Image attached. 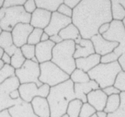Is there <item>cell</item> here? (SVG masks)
I'll return each mask as SVG.
<instances>
[{
  "label": "cell",
  "mask_w": 125,
  "mask_h": 117,
  "mask_svg": "<svg viewBox=\"0 0 125 117\" xmlns=\"http://www.w3.org/2000/svg\"><path fill=\"white\" fill-rule=\"evenodd\" d=\"M120 104H121V100H120V94L116 95H111L108 97L107 102H106L105 111L107 113H111L116 112L117 110L120 109Z\"/></svg>",
  "instance_id": "d4e9b609"
},
{
  "label": "cell",
  "mask_w": 125,
  "mask_h": 117,
  "mask_svg": "<svg viewBox=\"0 0 125 117\" xmlns=\"http://www.w3.org/2000/svg\"><path fill=\"white\" fill-rule=\"evenodd\" d=\"M60 117H69V116H68V114H67V113H64V114H62V115H61Z\"/></svg>",
  "instance_id": "680465c9"
},
{
  "label": "cell",
  "mask_w": 125,
  "mask_h": 117,
  "mask_svg": "<svg viewBox=\"0 0 125 117\" xmlns=\"http://www.w3.org/2000/svg\"><path fill=\"white\" fill-rule=\"evenodd\" d=\"M1 32H2V29H1V28H0V33H1Z\"/></svg>",
  "instance_id": "6125c7cd"
},
{
  "label": "cell",
  "mask_w": 125,
  "mask_h": 117,
  "mask_svg": "<svg viewBox=\"0 0 125 117\" xmlns=\"http://www.w3.org/2000/svg\"><path fill=\"white\" fill-rule=\"evenodd\" d=\"M71 23H72V18L62 15L57 11L52 12L50 23L43 31L49 36L59 34V32L62 31V29L67 27Z\"/></svg>",
  "instance_id": "8fae6325"
},
{
  "label": "cell",
  "mask_w": 125,
  "mask_h": 117,
  "mask_svg": "<svg viewBox=\"0 0 125 117\" xmlns=\"http://www.w3.org/2000/svg\"><path fill=\"white\" fill-rule=\"evenodd\" d=\"M83 0H63V4L67 5L68 7H70L71 8L74 9L76 6L80 4Z\"/></svg>",
  "instance_id": "ab89813d"
},
{
  "label": "cell",
  "mask_w": 125,
  "mask_h": 117,
  "mask_svg": "<svg viewBox=\"0 0 125 117\" xmlns=\"http://www.w3.org/2000/svg\"><path fill=\"white\" fill-rule=\"evenodd\" d=\"M2 61L5 63V65H10V63H11V56H9L8 54H6L4 53V55L2 56Z\"/></svg>",
  "instance_id": "7dc6e473"
},
{
  "label": "cell",
  "mask_w": 125,
  "mask_h": 117,
  "mask_svg": "<svg viewBox=\"0 0 125 117\" xmlns=\"http://www.w3.org/2000/svg\"><path fill=\"white\" fill-rule=\"evenodd\" d=\"M118 63H119V65L121 66V71H125V53L123 54H121L120 56H119V58H118Z\"/></svg>",
  "instance_id": "ee69618b"
},
{
  "label": "cell",
  "mask_w": 125,
  "mask_h": 117,
  "mask_svg": "<svg viewBox=\"0 0 125 117\" xmlns=\"http://www.w3.org/2000/svg\"><path fill=\"white\" fill-rule=\"evenodd\" d=\"M107 117H125V113H122L121 110L119 109L116 112L111 113H108V116Z\"/></svg>",
  "instance_id": "bcb514c9"
},
{
  "label": "cell",
  "mask_w": 125,
  "mask_h": 117,
  "mask_svg": "<svg viewBox=\"0 0 125 117\" xmlns=\"http://www.w3.org/2000/svg\"><path fill=\"white\" fill-rule=\"evenodd\" d=\"M57 12H59L60 14H62L63 16H66L69 18H72L73 15V8H71L70 7H68L65 4H61L59 6V8H57Z\"/></svg>",
  "instance_id": "d590c367"
},
{
  "label": "cell",
  "mask_w": 125,
  "mask_h": 117,
  "mask_svg": "<svg viewBox=\"0 0 125 117\" xmlns=\"http://www.w3.org/2000/svg\"><path fill=\"white\" fill-rule=\"evenodd\" d=\"M0 117H11V115L9 114L8 110H4V111L0 112Z\"/></svg>",
  "instance_id": "f907efd6"
},
{
  "label": "cell",
  "mask_w": 125,
  "mask_h": 117,
  "mask_svg": "<svg viewBox=\"0 0 125 117\" xmlns=\"http://www.w3.org/2000/svg\"><path fill=\"white\" fill-rule=\"evenodd\" d=\"M96 113L97 111L93 106L90 105L88 102H85L83 103L80 113H79V117H91Z\"/></svg>",
  "instance_id": "d6a6232c"
},
{
  "label": "cell",
  "mask_w": 125,
  "mask_h": 117,
  "mask_svg": "<svg viewBox=\"0 0 125 117\" xmlns=\"http://www.w3.org/2000/svg\"><path fill=\"white\" fill-rule=\"evenodd\" d=\"M113 20L110 0H83L73 9L72 23L76 26L83 39H91L98 28Z\"/></svg>",
  "instance_id": "6da1fadb"
},
{
  "label": "cell",
  "mask_w": 125,
  "mask_h": 117,
  "mask_svg": "<svg viewBox=\"0 0 125 117\" xmlns=\"http://www.w3.org/2000/svg\"><path fill=\"white\" fill-rule=\"evenodd\" d=\"M40 69L41 75L39 80L42 84H47L50 87H54L70 79L69 75L52 61L40 64Z\"/></svg>",
  "instance_id": "5b68a950"
},
{
  "label": "cell",
  "mask_w": 125,
  "mask_h": 117,
  "mask_svg": "<svg viewBox=\"0 0 125 117\" xmlns=\"http://www.w3.org/2000/svg\"><path fill=\"white\" fill-rule=\"evenodd\" d=\"M120 100H121L120 110L122 113H125V91H121V93H120Z\"/></svg>",
  "instance_id": "60d3db41"
},
{
  "label": "cell",
  "mask_w": 125,
  "mask_h": 117,
  "mask_svg": "<svg viewBox=\"0 0 125 117\" xmlns=\"http://www.w3.org/2000/svg\"><path fill=\"white\" fill-rule=\"evenodd\" d=\"M70 79L74 82V84L76 83H86L91 80L88 76V73L81 70L79 68H75L70 75Z\"/></svg>",
  "instance_id": "4316f807"
},
{
  "label": "cell",
  "mask_w": 125,
  "mask_h": 117,
  "mask_svg": "<svg viewBox=\"0 0 125 117\" xmlns=\"http://www.w3.org/2000/svg\"><path fill=\"white\" fill-rule=\"evenodd\" d=\"M90 40H91V42L93 43L95 53L99 55L100 56L113 52L118 47V45H119L115 42H111V41L106 40L103 36L98 34V33L96 34V35H94Z\"/></svg>",
  "instance_id": "4fadbf2b"
},
{
  "label": "cell",
  "mask_w": 125,
  "mask_h": 117,
  "mask_svg": "<svg viewBox=\"0 0 125 117\" xmlns=\"http://www.w3.org/2000/svg\"><path fill=\"white\" fill-rule=\"evenodd\" d=\"M96 114H97V116L98 117H107L108 116V113H106L105 111H99V112H97Z\"/></svg>",
  "instance_id": "816d5d0a"
},
{
  "label": "cell",
  "mask_w": 125,
  "mask_h": 117,
  "mask_svg": "<svg viewBox=\"0 0 125 117\" xmlns=\"http://www.w3.org/2000/svg\"><path fill=\"white\" fill-rule=\"evenodd\" d=\"M74 51L75 43L74 41H62L53 47L51 61L70 76L76 68L75 59L74 57Z\"/></svg>",
  "instance_id": "3957f363"
},
{
  "label": "cell",
  "mask_w": 125,
  "mask_h": 117,
  "mask_svg": "<svg viewBox=\"0 0 125 117\" xmlns=\"http://www.w3.org/2000/svg\"><path fill=\"white\" fill-rule=\"evenodd\" d=\"M50 40V36L47 34L46 32H43L42 35V38H41V42H46V41H49Z\"/></svg>",
  "instance_id": "681fc988"
},
{
  "label": "cell",
  "mask_w": 125,
  "mask_h": 117,
  "mask_svg": "<svg viewBox=\"0 0 125 117\" xmlns=\"http://www.w3.org/2000/svg\"><path fill=\"white\" fill-rule=\"evenodd\" d=\"M100 89L98 85L95 80H89L86 83H76L74 85V90L75 98L82 101L83 103L87 102L86 101V95L92 90H96Z\"/></svg>",
  "instance_id": "e0dca14e"
},
{
  "label": "cell",
  "mask_w": 125,
  "mask_h": 117,
  "mask_svg": "<svg viewBox=\"0 0 125 117\" xmlns=\"http://www.w3.org/2000/svg\"><path fill=\"white\" fill-rule=\"evenodd\" d=\"M16 69L11 65H5L3 68L0 69V84L3 83L8 78L15 77L16 76Z\"/></svg>",
  "instance_id": "f1b7e54d"
},
{
  "label": "cell",
  "mask_w": 125,
  "mask_h": 117,
  "mask_svg": "<svg viewBox=\"0 0 125 117\" xmlns=\"http://www.w3.org/2000/svg\"><path fill=\"white\" fill-rule=\"evenodd\" d=\"M5 8H0V22H1V20H3V18L5 17Z\"/></svg>",
  "instance_id": "f5cc1de1"
},
{
  "label": "cell",
  "mask_w": 125,
  "mask_h": 117,
  "mask_svg": "<svg viewBox=\"0 0 125 117\" xmlns=\"http://www.w3.org/2000/svg\"><path fill=\"white\" fill-rule=\"evenodd\" d=\"M9 97L11 98L12 100H17V99H20V91H19V90H13L12 92H10V94H9Z\"/></svg>",
  "instance_id": "c3c4849f"
},
{
  "label": "cell",
  "mask_w": 125,
  "mask_h": 117,
  "mask_svg": "<svg viewBox=\"0 0 125 117\" xmlns=\"http://www.w3.org/2000/svg\"><path fill=\"white\" fill-rule=\"evenodd\" d=\"M50 88L51 87L47 84H42L41 87H38L35 83H25L20 84L19 91L20 98L24 102H31L35 97H48L50 93Z\"/></svg>",
  "instance_id": "30bf717a"
},
{
  "label": "cell",
  "mask_w": 125,
  "mask_h": 117,
  "mask_svg": "<svg viewBox=\"0 0 125 117\" xmlns=\"http://www.w3.org/2000/svg\"><path fill=\"white\" fill-rule=\"evenodd\" d=\"M93 54H95V49L91 40L82 38L80 43L75 44V51L74 54V59L86 57Z\"/></svg>",
  "instance_id": "44dd1931"
},
{
  "label": "cell",
  "mask_w": 125,
  "mask_h": 117,
  "mask_svg": "<svg viewBox=\"0 0 125 117\" xmlns=\"http://www.w3.org/2000/svg\"><path fill=\"white\" fill-rule=\"evenodd\" d=\"M34 28L30 23H19L17 24L13 31H11L13 37V43L18 48H20L24 44L28 43L29 36L33 31Z\"/></svg>",
  "instance_id": "7c38bea8"
},
{
  "label": "cell",
  "mask_w": 125,
  "mask_h": 117,
  "mask_svg": "<svg viewBox=\"0 0 125 117\" xmlns=\"http://www.w3.org/2000/svg\"><path fill=\"white\" fill-rule=\"evenodd\" d=\"M35 2L37 8L54 12L57 11L59 6L63 3V0H35Z\"/></svg>",
  "instance_id": "cb8c5ba5"
},
{
  "label": "cell",
  "mask_w": 125,
  "mask_h": 117,
  "mask_svg": "<svg viewBox=\"0 0 125 117\" xmlns=\"http://www.w3.org/2000/svg\"><path fill=\"white\" fill-rule=\"evenodd\" d=\"M55 43L52 41L41 42L35 45V57L38 59L39 64L51 61L52 58V49Z\"/></svg>",
  "instance_id": "5bb4252c"
},
{
  "label": "cell",
  "mask_w": 125,
  "mask_h": 117,
  "mask_svg": "<svg viewBox=\"0 0 125 117\" xmlns=\"http://www.w3.org/2000/svg\"><path fill=\"white\" fill-rule=\"evenodd\" d=\"M27 0H5L2 8H11V7H18V6H23Z\"/></svg>",
  "instance_id": "8d00e7d4"
},
{
  "label": "cell",
  "mask_w": 125,
  "mask_h": 117,
  "mask_svg": "<svg viewBox=\"0 0 125 117\" xmlns=\"http://www.w3.org/2000/svg\"><path fill=\"white\" fill-rule=\"evenodd\" d=\"M114 86L120 89L121 91H125V71L124 72L121 71V73L118 75Z\"/></svg>",
  "instance_id": "e575fe53"
},
{
  "label": "cell",
  "mask_w": 125,
  "mask_h": 117,
  "mask_svg": "<svg viewBox=\"0 0 125 117\" xmlns=\"http://www.w3.org/2000/svg\"><path fill=\"white\" fill-rule=\"evenodd\" d=\"M100 58L101 56L95 53L86 57L75 59V66L76 68H79L87 73L91 69H93L95 66H98V64H100Z\"/></svg>",
  "instance_id": "ffe728a7"
},
{
  "label": "cell",
  "mask_w": 125,
  "mask_h": 117,
  "mask_svg": "<svg viewBox=\"0 0 125 117\" xmlns=\"http://www.w3.org/2000/svg\"><path fill=\"white\" fill-rule=\"evenodd\" d=\"M83 105V102L78 100V99H74L72 100L69 104L67 106L66 113L69 117H79V113L81 111Z\"/></svg>",
  "instance_id": "484cf974"
},
{
  "label": "cell",
  "mask_w": 125,
  "mask_h": 117,
  "mask_svg": "<svg viewBox=\"0 0 125 117\" xmlns=\"http://www.w3.org/2000/svg\"><path fill=\"white\" fill-rule=\"evenodd\" d=\"M17 49H18V47L16 46L15 44H12L11 46H8V48L4 49V51H5V53H6V54H8L9 56H12V55L16 53Z\"/></svg>",
  "instance_id": "7bdbcfd3"
},
{
  "label": "cell",
  "mask_w": 125,
  "mask_h": 117,
  "mask_svg": "<svg viewBox=\"0 0 125 117\" xmlns=\"http://www.w3.org/2000/svg\"><path fill=\"white\" fill-rule=\"evenodd\" d=\"M23 8L26 10V12L30 13V14H32L36 10V8H37V5H36L35 0H27L26 3L23 5Z\"/></svg>",
  "instance_id": "74e56055"
},
{
  "label": "cell",
  "mask_w": 125,
  "mask_h": 117,
  "mask_svg": "<svg viewBox=\"0 0 125 117\" xmlns=\"http://www.w3.org/2000/svg\"><path fill=\"white\" fill-rule=\"evenodd\" d=\"M20 86V82L17 77H12L5 80L3 83L0 84V112L8 110L12 106L18 104L19 102L22 101V99H17V100H12L9 97L10 92L13 90H19Z\"/></svg>",
  "instance_id": "52a82bcc"
},
{
  "label": "cell",
  "mask_w": 125,
  "mask_h": 117,
  "mask_svg": "<svg viewBox=\"0 0 125 117\" xmlns=\"http://www.w3.org/2000/svg\"><path fill=\"white\" fill-rule=\"evenodd\" d=\"M111 15L114 20H120L125 18V0H110Z\"/></svg>",
  "instance_id": "7402d4cb"
},
{
  "label": "cell",
  "mask_w": 125,
  "mask_h": 117,
  "mask_svg": "<svg viewBox=\"0 0 125 117\" xmlns=\"http://www.w3.org/2000/svg\"><path fill=\"white\" fill-rule=\"evenodd\" d=\"M107 100H108V96L106 95V93L101 89L92 90L86 95L87 102L90 105L93 106L97 112L104 111Z\"/></svg>",
  "instance_id": "2e32d148"
},
{
  "label": "cell",
  "mask_w": 125,
  "mask_h": 117,
  "mask_svg": "<svg viewBox=\"0 0 125 117\" xmlns=\"http://www.w3.org/2000/svg\"><path fill=\"white\" fill-rule=\"evenodd\" d=\"M103 91L106 93V95L109 97V96H111V95H116V94H120L121 93V90L118 89L116 87L114 86H109L107 88H104L103 89Z\"/></svg>",
  "instance_id": "f35d334b"
},
{
  "label": "cell",
  "mask_w": 125,
  "mask_h": 117,
  "mask_svg": "<svg viewBox=\"0 0 125 117\" xmlns=\"http://www.w3.org/2000/svg\"><path fill=\"white\" fill-rule=\"evenodd\" d=\"M91 117H98V116H97V114L95 113V114H94V115H92V116H91Z\"/></svg>",
  "instance_id": "94428289"
},
{
  "label": "cell",
  "mask_w": 125,
  "mask_h": 117,
  "mask_svg": "<svg viewBox=\"0 0 125 117\" xmlns=\"http://www.w3.org/2000/svg\"><path fill=\"white\" fill-rule=\"evenodd\" d=\"M52 18V12L43 8H37L36 10L31 14V25L33 28H38V29H42L49 25L50 20Z\"/></svg>",
  "instance_id": "9a60e30c"
},
{
  "label": "cell",
  "mask_w": 125,
  "mask_h": 117,
  "mask_svg": "<svg viewBox=\"0 0 125 117\" xmlns=\"http://www.w3.org/2000/svg\"><path fill=\"white\" fill-rule=\"evenodd\" d=\"M59 35L61 36V38L63 41H74V42H75L79 37H82L80 35L79 30L73 23L69 24L67 27L62 29L59 32Z\"/></svg>",
  "instance_id": "603a6c76"
},
{
  "label": "cell",
  "mask_w": 125,
  "mask_h": 117,
  "mask_svg": "<svg viewBox=\"0 0 125 117\" xmlns=\"http://www.w3.org/2000/svg\"><path fill=\"white\" fill-rule=\"evenodd\" d=\"M11 117H38L32 109L31 102H24L23 100L18 104L8 109Z\"/></svg>",
  "instance_id": "ac0fdd59"
},
{
  "label": "cell",
  "mask_w": 125,
  "mask_h": 117,
  "mask_svg": "<svg viewBox=\"0 0 125 117\" xmlns=\"http://www.w3.org/2000/svg\"><path fill=\"white\" fill-rule=\"evenodd\" d=\"M31 103L34 113L38 117H51L50 105L47 98L35 97Z\"/></svg>",
  "instance_id": "d6986e66"
},
{
  "label": "cell",
  "mask_w": 125,
  "mask_h": 117,
  "mask_svg": "<svg viewBox=\"0 0 125 117\" xmlns=\"http://www.w3.org/2000/svg\"><path fill=\"white\" fill-rule=\"evenodd\" d=\"M12 44H14V43L11 32L2 31V32L0 33V47L6 49L8 46H11Z\"/></svg>",
  "instance_id": "f546056e"
},
{
  "label": "cell",
  "mask_w": 125,
  "mask_h": 117,
  "mask_svg": "<svg viewBox=\"0 0 125 117\" xmlns=\"http://www.w3.org/2000/svg\"><path fill=\"white\" fill-rule=\"evenodd\" d=\"M121 72V66L118 61H116L110 64L100 63L87 73L90 79L95 80L99 85V88L103 90L104 88L109 86H113L118 75Z\"/></svg>",
  "instance_id": "277c9868"
},
{
  "label": "cell",
  "mask_w": 125,
  "mask_h": 117,
  "mask_svg": "<svg viewBox=\"0 0 125 117\" xmlns=\"http://www.w3.org/2000/svg\"><path fill=\"white\" fill-rule=\"evenodd\" d=\"M74 82L71 79L50 88L47 101L50 105L51 117H60L66 113L69 102L76 99L74 95Z\"/></svg>",
  "instance_id": "7a4b0ae2"
},
{
  "label": "cell",
  "mask_w": 125,
  "mask_h": 117,
  "mask_svg": "<svg viewBox=\"0 0 125 117\" xmlns=\"http://www.w3.org/2000/svg\"><path fill=\"white\" fill-rule=\"evenodd\" d=\"M110 28V23H104L102 24L100 27L98 28V34L103 35L105 34L107 31H109V29Z\"/></svg>",
  "instance_id": "b9f144b4"
},
{
  "label": "cell",
  "mask_w": 125,
  "mask_h": 117,
  "mask_svg": "<svg viewBox=\"0 0 125 117\" xmlns=\"http://www.w3.org/2000/svg\"><path fill=\"white\" fill-rule=\"evenodd\" d=\"M50 41H52V43H54L55 44H57V43H62L63 40L61 38V36L59 35V34H54V35L50 36Z\"/></svg>",
  "instance_id": "f6af8a7d"
},
{
  "label": "cell",
  "mask_w": 125,
  "mask_h": 117,
  "mask_svg": "<svg viewBox=\"0 0 125 117\" xmlns=\"http://www.w3.org/2000/svg\"><path fill=\"white\" fill-rule=\"evenodd\" d=\"M5 66V63L2 61V59H0V69L3 68V66Z\"/></svg>",
  "instance_id": "11a10c76"
},
{
  "label": "cell",
  "mask_w": 125,
  "mask_h": 117,
  "mask_svg": "<svg viewBox=\"0 0 125 117\" xmlns=\"http://www.w3.org/2000/svg\"><path fill=\"white\" fill-rule=\"evenodd\" d=\"M20 50L27 60H31L33 57H35V45L26 43L20 47Z\"/></svg>",
  "instance_id": "1f68e13d"
},
{
  "label": "cell",
  "mask_w": 125,
  "mask_h": 117,
  "mask_svg": "<svg viewBox=\"0 0 125 117\" xmlns=\"http://www.w3.org/2000/svg\"><path fill=\"white\" fill-rule=\"evenodd\" d=\"M4 53H5L4 49H3V48H1V47H0V59L2 58V56H3V55H4Z\"/></svg>",
  "instance_id": "db71d44e"
},
{
  "label": "cell",
  "mask_w": 125,
  "mask_h": 117,
  "mask_svg": "<svg viewBox=\"0 0 125 117\" xmlns=\"http://www.w3.org/2000/svg\"><path fill=\"white\" fill-rule=\"evenodd\" d=\"M16 77L19 78L20 84L25 83H35L41 87L42 83L39 80L41 69L39 63H34L31 60H26L23 66L19 69H16Z\"/></svg>",
  "instance_id": "ba28073f"
},
{
  "label": "cell",
  "mask_w": 125,
  "mask_h": 117,
  "mask_svg": "<svg viewBox=\"0 0 125 117\" xmlns=\"http://www.w3.org/2000/svg\"><path fill=\"white\" fill-rule=\"evenodd\" d=\"M102 36L106 40L115 42L119 44L113 51L117 55L120 56L121 54L125 53V28L122 21L113 20L110 22V28L109 31Z\"/></svg>",
  "instance_id": "9c48e42d"
},
{
  "label": "cell",
  "mask_w": 125,
  "mask_h": 117,
  "mask_svg": "<svg viewBox=\"0 0 125 117\" xmlns=\"http://www.w3.org/2000/svg\"><path fill=\"white\" fill-rule=\"evenodd\" d=\"M5 17L0 22L2 31L11 32L17 24L31 23V14L26 12L23 6L11 7L5 8Z\"/></svg>",
  "instance_id": "8992f818"
},
{
  "label": "cell",
  "mask_w": 125,
  "mask_h": 117,
  "mask_svg": "<svg viewBox=\"0 0 125 117\" xmlns=\"http://www.w3.org/2000/svg\"><path fill=\"white\" fill-rule=\"evenodd\" d=\"M31 61H33L34 63H39V62H38V59L36 58V57H33V58L31 59Z\"/></svg>",
  "instance_id": "9f6ffc18"
},
{
  "label": "cell",
  "mask_w": 125,
  "mask_h": 117,
  "mask_svg": "<svg viewBox=\"0 0 125 117\" xmlns=\"http://www.w3.org/2000/svg\"><path fill=\"white\" fill-rule=\"evenodd\" d=\"M122 24H123V26H124V28H125V18L122 20Z\"/></svg>",
  "instance_id": "91938a15"
},
{
  "label": "cell",
  "mask_w": 125,
  "mask_h": 117,
  "mask_svg": "<svg viewBox=\"0 0 125 117\" xmlns=\"http://www.w3.org/2000/svg\"></svg>",
  "instance_id": "be15d7a7"
},
{
  "label": "cell",
  "mask_w": 125,
  "mask_h": 117,
  "mask_svg": "<svg viewBox=\"0 0 125 117\" xmlns=\"http://www.w3.org/2000/svg\"><path fill=\"white\" fill-rule=\"evenodd\" d=\"M44 32L42 29H38V28H34L33 31H31V33L29 36L28 39V43L29 44H32V45H36L39 43H41V38L42 35Z\"/></svg>",
  "instance_id": "4dcf8cb0"
},
{
  "label": "cell",
  "mask_w": 125,
  "mask_h": 117,
  "mask_svg": "<svg viewBox=\"0 0 125 117\" xmlns=\"http://www.w3.org/2000/svg\"><path fill=\"white\" fill-rule=\"evenodd\" d=\"M5 0H0V8H2L3 7V3H4Z\"/></svg>",
  "instance_id": "6f0895ef"
},
{
  "label": "cell",
  "mask_w": 125,
  "mask_h": 117,
  "mask_svg": "<svg viewBox=\"0 0 125 117\" xmlns=\"http://www.w3.org/2000/svg\"><path fill=\"white\" fill-rule=\"evenodd\" d=\"M26 60L27 59L24 57V55L22 54L21 50H20V48H18L15 54L11 56V63H10V65L15 69H19V68H20L21 66H23V64L25 63Z\"/></svg>",
  "instance_id": "83f0119b"
},
{
  "label": "cell",
  "mask_w": 125,
  "mask_h": 117,
  "mask_svg": "<svg viewBox=\"0 0 125 117\" xmlns=\"http://www.w3.org/2000/svg\"><path fill=\"white\" fill-rule=\"evenodd\" d=\"M118 58H119V55H116L114 52H111L105 55H102L100 58V63L101 64H110V63L118 61Z\"/></svg>",
  "instance_id": "836d02e7"
}]
</instances>
